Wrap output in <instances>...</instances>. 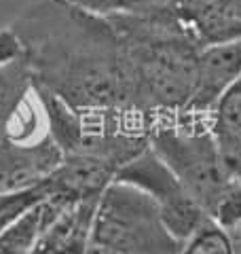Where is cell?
I'll return each instance as SVG.
<instances>
[{
  "label": "cell",
  "mask_w": 241,
  "mask_h": 254,
  "mask_svg": "<svg viewBox=\"0 0 241 254\" xmlns=\"http://www.w3.org/2000/svg\"><path fill=\"white\" fill-rule=\"evenodd\" d=\"M66 2L102 17H112V15H150L172 11L176 0H66Z\"/></svg>",
  "instance_id": "cell-13"
},
{
  "label": "cell",
  "mask_w": 241,
  "mask_h": 254,
  "mask_svg": "<svg viewBox=\"0 0 241 254\" xmlns=\"http://www.w3.org/2000/svg\"><path fill=\"white\" fill-rule=\"evenodd\" d=\"M106 19L120 41L131 113L150 121L182 113L195 83L201 45L176 11Z\"/></svg>",
  "instance_id": "cell-2"
},
{
  "label": "cell",
  "mask_w": 241,
  "mask_h": 254,
  "mask_svg": "<svg viewBox=\"0 0 241 254\" xmlns=\"http://www.w3.org/2000/svg\"><path fill=\"white\" fill-rule=\"evenodd\" d=\"M178 254H231V250L218 222L210 218L180 244Z\"/></svg>",
  "instance_id": "cell-15"
},
{
  "label": "cell",
  "mask_w": 241,
  "mask_h": 254,
  "mask_svg": "<svg viewBox=\"0 0 241 254\" xmlns=\"http://www.w3.org/2000/svg\"><path fill=\"white\" fill-rule=\"evenodd\" d=\"M210 131L231 176L241 185V78L210 115Z\"/></svg>",
  "instance_id": "cell-11"
},
{
  "label": "cell",
  "mask_w": 241,
  "mask_h": 254,
  "mask_svg": "<svg viewBox=\"0 0 241 254\" xmlns=\"http://www.w3.org/2000/svg\"><path fill=\"white\" fill-rule=\"evenodd\" d=\"M241 78V38L203 47L197 55L195 83L182 113L210 119L216 104Z\"/></svg>",
  "instance_id": "cell-7"
},
{
  "label": "cell",
  "mask_w": 241,
  "mask_h": 254,
  "mask_svg": "<svg viewBox=\"0 0 241 254\" xmlns=\"http://www.w3.org/2000/svg\"><path fill=\"white\" fill-rule=\"evenodd\" d=\"M61 165V150L49 129L11 131L0 138V195L40 187Z\"/></svg>",
  "instance_id": "cell-6"
},
{
  "label": "cell",
  "mask_w": 241,
  "mask_h": 254,
  "mask_svg": "<svg viewBox=\"0 0 241 254\" xmlns=\"http://www.w3.org/2000/svg\"><path fill=\"white\" fill-rule=\"evenodd\" d=\"M100 199H80L68 205L43 229L32 254H85Z\"/></svg>",
  "instance_id": "cell-9"
},
{
  "label": "cell",
  "mask_w": 241,
  "mask_h": 254,
  "mask_svg": "<svg viewBox=\"0 0 241 254\" xmlns=\"http://www.w3.org/2000/svg\"><path fill=\"white\" fill-rule=\"evenodd\" d=\"M150 148L212 218L229 190L239 185L222 161L205 117L178 113L155 119Z\"/></svg>",
  "instance_id": "cell-3"
},
{
  "label": "cell",
  "mask_w": 241,
  "mask_h": 254,
  "mask_svg": "<svg viewBox=\"0 0 241 254\" xmlns=\"http://www.w3.org/2000/svg\"><path fill=\"white\" fill-rule=\"evenodd\" d=\"M237 17L241 19V0H237Z\"/></svg>",
  "instance_id": "cell-17"
},
{
  "label": "cell",
  "mask_w": 241,
  "mask_h": 254,
  "mask_svg": "<svg viewBox=\"0 0 241 254\" xmlns=\"http://www.w3.org/2000/svg\"><path fill=\"white\" fill-rule=\"evenodd\" d=\"M30 95H34V78L26 55L0 60V138L17 129Z\"/></svg>",
  "instance_id": "cell-10"
},
{
  "label": "cell",
  "mask_w": 241,
  "mask_h": 254,
  "mask_svg": "<svg viewBox=\"0 0 241 254\" xmlns=\"http://www.w3.org/2000/svg\"><path fill=\"white\" fill-rule=\"evenodd\" d=\"M115 180L146 193L157 205L165 227L180 244L190 233H195L205 220L212 218L192 199L188 190L182 187V182L167 170V165L155 155L150 146L127 163Z\"/></svg>",
  "instance_id": "cell-5"
},
{
  "label": "cell",
  "mask_w": 241,
  "mask_h": 254,
  "mask_svg": "<svg viewBox=\"0 0 241 254\" xmlns=\"http://www.w3.org/2000/svg\"><path fill=\"white\" fill-rule=\"evenodd\" d=\"M89 242L120 254H178L180 250V242L165 227L150 197L117 180L98 201Z\"/></svg>",
  "instance_id": "cell-4"
},
{
  "label": "cell",
  "mask_w": 241,
  "mask_h": 254,
  "mask_svg": "<svg viewBox=\"0 0 241 254\" xmlns=\"http://www.w3.org/2000/svg\"><path fill=\"white\" fill-rule=\"evenodd\" d=\"M224 237H227L231 254H241V185H235L222 199L214 214Z\"/></svg>",
  "instance_id": "cell-14"
},
{
  "label": "cell",
  "mask_w": 241,
  "mask_h": 254,
  "mask_svg": "<svg viewBox=\"0 0 241 254\" xmlns=\"http://www.w3.org/2000/svg\"><path fill=\"white\" fill-rule=\"evenodd\" d=\"M85 254H120V252L110 250V248H106V246H100V244L89 242V244H87V252Z\"/></svg>",
  "instance_id": "cell-16"
},
{
  "label": "cell",
  "mask_w": 241,
  "mask_h": 254,
  "mask_svg": "<svg viewBox=\"0 0 241 254\" xmlns=\"http://www.w3.org/2000/svg\"><path fill=\"white\" fill-rule=\"evenodd\" d=\"M174 11L201 49L241 38L237 0H176Z\"/></svg>",
  "instance_id": "cell-8"
},
{
  "label": "cell",
  "mask_w": 241,
  "mask_h": 254,
  "mask_svg": "<svg viewBox=\"0 0 241 254\" xmlns=\"http://www.w3.org/2000/svg\"><path fill=\"white\" fill-rule=\"evenodd\" d=\"M43 203V201H40ZM34 205L0 233V254H32L45 229L43 205Z\"/></svg>",
  "instance_id": "cell-12"
},
{
  "label": "cell",
  "mask_w": 241,
  "mask_h": 254,
  "mask_svg": "<svg viewBox=\"0 0 241 254\" xmlns=\"http://www.w3.org/2000/svg\"><path fill=\"white\" fill-rule=\"evenodd\" d=\"M34 89L76 113H131L115 26L66 0H36L11 21Z\"/></svg>",
  "instance_id": "cell-1"
}]
</instances>
